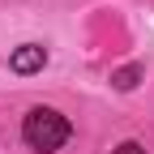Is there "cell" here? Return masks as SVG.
<instances>
[{
    "instance_id": "1",
    "label": "cell",
    "mask_w": 154,
    "mask_h": 154,
    "mask_svg": "<svg viewBox=\"0 0 154 154\" xmlns=\"http://www.w3.org/2000/svg\"><path fill=\"white\" fill-rule=\"evenodd\" d=\"M69 133H73V124L64 120L60 111H51V107H34V111L26 116V124H22L26 146L38 150V154H56V150L69 141Z\"/></svg>"
},
{
    "instance_id": "2",
    "label": "cell",
    "mask_w": 154,
    "mask_h": 154,
    "mask_svg": "<svg viewBox=\"0 0 154 154\" xmlns=\"http://www.w3.org/2000/svg\"><path fill=\"white\" fill-rule=\"evenodd\" d=\"M43 64H47V47H38V43H22V47L9 56V69L22 73V77H26V73H38Z\"/></svg>"
},
{
    "instance_id": "3",
    "label": "cell",
    "mask_w": 154,
    "mask_h": 154,
    "mask_svg": "<svg viewBox=\"0 0 154 154\" xmlns=\"http://www.w3.org/2000/svg\"><path fill=\"white\" fill-rule=\"evenodd\" d=\"M137 82H141V64H124V69L111 73V86H116V90H133Z\"/></svg>"
},
{
    "instance_id": "4",
    "label": "cell",
    "mask_w": 154,
    "mask_h": 154,
    "mask_svg": "<svg viewBox=\"0 0 154 154\" xmlns=\"http://www.w3.org/2000/svg\"><path fill=\"white\" fill-rule=\"evenodd\" d=\"M116 154H146V150H141V146H137V141H124V146H120V150H116Z\"/></svg>"
}]
</instances>
